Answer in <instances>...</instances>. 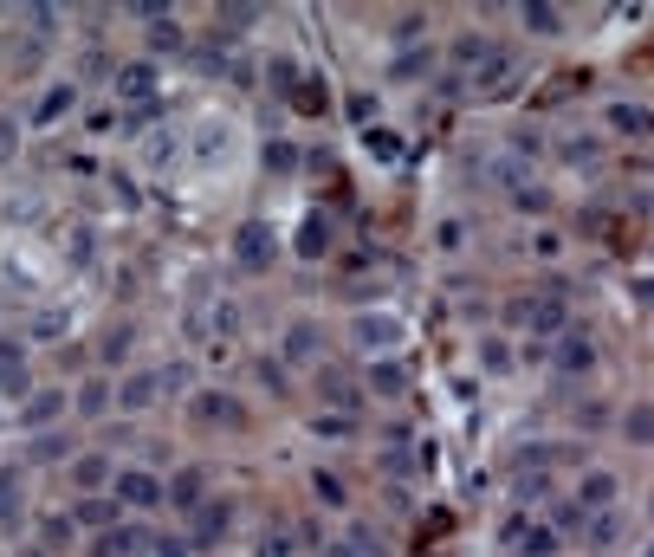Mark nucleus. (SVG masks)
<instances>
[{"instance_id":"nucleus-10","label":"nucleus","mask_w":654,"mask_h":557,"mask_svg":"<svg viewBox=\"0 0 654 557\" xmlns=\"http://www.w3.org/2000/svg\"><path fill=\"white\" fill-rule=\"evenodd\" d=\"M72 104H78V85H72V78H52V85L33 98V117H26V124H33V130L65 124V117H72Z\"/></svg>"},{"instance_id":"nucleus-37","label":"nucleus","mask_w":654,"mask_h":557,"mask_svg":"<svg viewBox=\"0 0 654 557\" xmlns=\"http://www.w3.org/2000/svg\"><path fill=\"white\" fill-rule=\"evenodd\" d=\"M311 434H324V441H350V434H357V421H350V415H331V409H324L318 421H311Z\"/></svg>"},{"instance_id":"nucleus-39","label":"nucleus","mask_w":654,"mask_h":557,"mask_svg":"<svg viewBox=\"0 0 654 557\" xmlns=\"http://www.w3.org/2000/svg\"><path fill=\"white\" fill-rule=\"evenodd\" d=\"M33 460H72V434H39Z\"/></svg>"},{"instance_id":"nucleus-42","label":"nucleus","mask_w":654,"mask_h":557,"mask_svg":"<svg viewBox=\"0 0 654 557\" xmlns=\"http://www.w3.org/2000/svg\"><path fill=\"white\" fill-rule=\"evenodd\" d=\"M260 383L272 389V396H285V389H292V383H285V363H279V357H260Z\"/></svg>"},{"instance_id":"nucleus-20","label":"nucleus","mask_w":654,"mask_h":557,"mask_svg":"<svg viewBox=\"0 0 654 557\" xmlns=\"http://www.w3.org/2000/svg\"><path fill=\"white\" fill-rule=\"evenodd\" d=\"M622 525H629V519H622V506L590 512V525H583V545H590V551H616V545H622Z\"/></svg>"},{"instance_id":"nucleus-45","label":"nucleus","mask_w":654,"mask_h":557,"mask_svg":"<svg viewBox=\"0 0 654 557\" xmlns=\"http://www.w3.org/2000/svg\"><path fill=\"white\" fill-rule=\"evenodd\" d=\"M434 240H441V247H447V253H454V247H460V240H467V227H460V221H441V227H434Z\"/></svg>"},{"instance_id":"nucleus-2","label":"nucleus","mask_w":654,"mask_h":557,"mask_svg":"<svg viewBox=\"0 0 654 557\" xmlns=\"http://www.w3.org/2000/svg\"><path fill=\"white\" fill-rule=\"evenodd\" d=\"M234 519H240V506L227 493H208L195 512H188V545L195 551H221L227 538H234Z\"/></svg>"},{"instance_id":"nucleus-17","label":"nucleus","mask_w":654,"mask_h":557,"mask_svg":"<svg viewBox=\"0 0 654 557\" xmlns=\"http://www.w3.org/2000/svg\"><path fill=\"white\" fill-rule=\"evenodd\" d=\"M156 396H162V376L156 370H130L124 383H117V409H124V415H143Z\"/></svg>"},{"instance_id":"nucleus-4","label":"nucleus","mask_w":654,"mask_h":557,"mask_svg":"<svg viewBox=\"0 0 654 557\" xmlns=\"http://www.w3.org/2000/svg\"><path fill=\"white\" fill-rule=\"evenodd\" d=\"M111 91L130 104V111H149V104H156V91H162L156 59H124V65L111 72Z\"/></svg>"},{"instance_id":"nucleus-6","label":"nucleus","mask_w":654,"mask_h":557,"mask_svg":"<svg viewBox=\"0 0 654 557\" xmlns=\"http://www.w3.org/2000/svg\"><path fill=\"white\" fill-rule=\"evenodd\" d=\"M311 389L324 396V409H331V415H357V409H363V376L337 370V363H318V376H311Z\"/></svg>"},{"instance_id":"nucleus-30","label":"nucleus","mask_w":654,"mask_h":557,"mask_svg":"<svg viewBox=\"0 0 654 557\" xmlns=\"http://www.w3.org/2000/svg\"><path fill=\"white\" fill-rule=\"evenodd\" d=\"M344 117H350L357 130H376V117H383V104H376V91H350V98H344Z\"/></svg>"},{"instance_id":"nucleus-33","label":"nucleus","mask_w":654,"mask_h":557,"mask_svg":"<svg viewBox=\"0 0 654 557\" xmlns=\"http://www.w3.org/2000/svg\"><path fill=\"white\" fill-rule=\"evenodd\" d=\"M130 344H136V331H130V324H117V331H111V337H104V344H98V357H104V370H117V363H124V357H130Z\"/></svg>"},{"instance_id":"nucleus-12","label":"nucleus","mask_w":654,"mask_h":557,"mask_svg":"<svg viewBox=\"0 0 654 557\" xmlns=\"http://www.w3.org/2000/svg\"><path fill=\"white\" fill-rule=\"evenodd\" d=\"M363 396H408V370H402V357H376V363H363Z\"/></svg>"},{"instance_id":"nucleus-40","label":"nucleus","mask_w":654,"mask_h":557,"mask_svg":"<svg viewBox=\"0 0 654 557\" xmlns=\"http://www.w3.org/2000/svg\"><path fill=\"white\" fill-rule=\"evenodd\" d=\"M253 557H292V538H285L279 525H272L266 538H253Z\"/></svg>"},{"instance_id":"nucleus-7","label":"nucleus","mask_w":654,"mask_h":557,"mask_svg":"<svg viewBox=\"0 0 654 557\" xmlns=\"http://www.w3.org/2000/svg\"><path fill=\"white\" fill-rule=\"evenodd\" d=\"M596 363H603V350H596V337L583 331V324H570V331L557 337V376H564V383H583V376H590Z\"/></svg>"},{"instance_id":"nucleus-8","label":"nucleus","mask_w":654,"mask_h":557,"mask_svg":"<svg viewBox=\"0 0 654 557\" xmlns=\"http://www.w3.org/2000/svg\"><path fill=\"white\" fill-rule=\"evenodd\" d=\"M350 337H357V350H370V363H376V357H395L402 324H395V311H363V318L350 324Z\"/></svg>"},{"instance_id":"nucleus-35","label":"nucleus","mask_w":654,"mask_h":557,"mask_svg":"<svg viewBox=\"0 0 654 557\" xmlns=\"http://www.w3.org/2000/svg\"><path fill=\"white\" fill-rule=\"evenodd\" d=\"M298 78H305V72H298L285 52H279V59H266V85H272V91H298Z\"/></svg>"},{"instance_id":"nucleus-23","label":"nucleus","mask_w":654,"mask_h":557,"mask_svg":"<svg viewBox=\"0 0 654 557\" xmlns=\"http://www.w3.org/2000/svg\"><path fill=\"white\" fill-rule=\"evenodd\" d=\"M395 78H402V85L434 78V46H402V52H395Z\"/></svg>"},{"instance_id":"nucleus-25","label":"nucleus","mask_w":654,"mask_h":557,"mask_svg":"<svg viewBox=\"0 0 654 557\" xmlns=\"http://www.w3.org/2000/svg\"><path fill=\"white\" fill-rule=\"evenodd\" d=\"M292 104H298V111H305V117H331V85H324L318 72H311V78H298Z\"/></svg>"},{"instance_id":"nucleus-3","label":"nucleus","mask_w":654,"mask_h":557,"mask_svg":"<svg viewBox=\"0 0 654 557\" xmlns=\"http://www.w3.org/2000/svg\"><path fill=\"white\" fill-rule=\"evenodd\" d=\"M111 499L124 512H162L169 506V486H162V473H149V467H117Z\"/></svg>"},{"instance_id":"nucleus-29","label":"nucleus","mask_w":654,"mask_h":557,"mask_svg":"<svg viewBox=\"0 0 654 557\" xmlns=\"http://www.w3.org/2000/svg\"><path fill=\"white\" fill-rule=\"evenodd\" d=\"M583 525H590V512H583L577 499H557L551 506V532L557 538H583Z\"/></svg>"},{"instance_id":"nucleus-16","label":"nucleus","mask_w":654,"mask_h":557,"mask_svg":"<svg viewBox=\"0 0 654 557\" xmlns=\"http://www.w3.org/2000/svg\"><path fill=\"white\" fill-rule=\"evenodd\" d=\"M111 480H117V460H111V454H72V486H78V499L104 493Z\"/></svg>"},{"instance_id":"nucleus-26","label":"nucleus","mask_w":654,"mask_h":557,"mask_svg":"<svg viewBox=\"0 0 654 557\" xmlns=\"http://www.w3.org/2000/svg\"><path fill=\"white\" fill-rule=\"evenodd\" d=\"M298 253H305V260H324V253H331V221H324V214H305V227H298Z\"/></svg>"},{"instance_id":"nucleus-9","label":"nucleus","mask_w":654,"mask_h":557,"mask_svg":"<svg viewBox=\"0 0 654 557\" xmlns=\"http://www.w3.org/2000/svg\"><path fill=\"white\" fill-rule=\"evenodd\" d=\"M65 415H72V396H65V389H33V396L20 402V428H33V434H52Z\"/></svg>"},{"instance_id":"nucleus-28","label":"nucleus","mask_w":654,"mask_h":557,"mask_svg":"<svg viewBox=\"0 0 654 557\" xmlns=\"http://www.w3.org/2000/svg\"><path fill=\"white\" fill-rule=\"evenodd\" d=\"M447 52H454V65H460V72L473 78V72H480V59L493 52V39H486V33H460V39H454Z\"/></svg>"},{"instance_id":"nucleus-1","label":"nucleus","mask_w":654,"mask_h":557,"mask_svg":"<svg viewBox=\"0 0 654 557\" xmlns=\"http://www.w3.org/2000/svg\"><path fill=\"white\" fill-rule=\"evenodd\" d=\"M247 421H253V409L234 389H195L188 396V428H201V434H240Z\"/></svg>"},{"instance_id":"nucleus-49","label":"nucleus","mask_w":654,"mask_h":557,"mask_svg":"<svg viewBox=\"0 0 654 557\" xmlns=\"http://www.w3.org/2000/svg\"><path fill=\"white\" fill-rule=\"evenodd\" d=\"M642 557H654V538H648V551H642Z\"/></svg>"},{"instance_id":"nucleus-50","label":"nucleus","mask_w":654,"mask_h":557,"mask_svg":"<svg viewBox=\"0 0 654 557\" xmlns=\"http://www.w3.org/2000/svg\"><path fill=\"white\" fill-rule=\"evenodd\" d=\"M26 557H46V551H26Z\"/></svg>"},{"instance_id":"nucleus-47","label":"nucleus","mask_w":654,"mask_h":557,"mask_svg":"<svg viewBox=\"0 0 654 557\" xmlns=\"http://www.w3.org/2000/svg\"><path fill=\"white\" fill-rule=\"evenodd\" d=\"M635 298H642V305H654V279H642V285H635Z\"/></svg>"},{"instance_id":"nucleus-34","label":"nucleus","mask_w":654,"mask_h":557,"mask_svg":"<svg viewBox=\"0 0 654 557\" xmlns=\"http://www.w3.org/2000/svg\"><path fill=\"white\" fill-rule=\"evenodd\" d=\"M480 363H486V376H506L512 370V344L506 337H480Z\"/></svg>"},{"instance_id":"nucleus-38","label":"nucleus","mask_w":654,"mask_h":557,"mask_svg":"<svg viewBox=\"0 0 654 557\" xmlns=\"http://www.w3.org/2000/svg\"><path fill=\"white\" fill-rule=\"evenodd\" d=\"M65 545H72V512H65V519H46V532H39V551H65Z\"/></svg>"},{"instance_id":"nucleus-21","label":"nucleus","mask_w":654,"mask_h":557,"mask_svg":"<svg viewBox=\"0 0 654 557\" xmlns=\"http://www.w3.org/2000/svg\"><path fill=\"white\" fill-rule=\"evenodd\" d=\"M298 162H305V149H298L292 137H266V143H260V169H266V175H292Z\"/></svg>"},{"instance_id":"nucleus-19","label":"nucleus","mask_w":654,"mask_h":557,"mask_svg":"<svg viewBox=\"0 0 654 557\" xmlns=\"http://www.w3.org/2000/svg\"><path fill=\"white\" fill-rule=\"evenodd\" d=\"M577 506H583V512H609V506H616V473H609V467H590V473L577 480Z\"/></svg>"},{"instance_id":"nucleus-22","label":"nucleus","mask_w":654,"mask_h":557,"mask_svg":"<svg viewBox=\"0 0 654 557\" xmlns=\"http://www.w3.org/2000/svg\"><path fill=\"white\" fill-rule=\"evenodd\" d=\"M616 428H622V441H629V447H654V402H629Z\"/></svg>"},{"instance_id":"nucleus-5","label":"nucleus","mask_w":654,"mask_h":557,"mask_svg":"<svg viewBox=\"0 0 654 557\" xmlns=\"http://www.w3.org/2000/svg\"><path fill=\"white\" fill-rule=\"evenodd\" d=\"M272 253H279V240H272V227L260 221V214H247V221L234 227V266L240 273H266Z\"/></svg>"},{"instance_id":"nucleus-46","label":"nucleus","mask_w":654,"mask_h":557,"mask_svg":"<svg viewBox=\"0 0 654 557\" xmlns=\"http://www.w3.org/2000/svg\"><path fill=\"white\" fill-rule=\"evenodd\" d=\"M13 143H20V130H13V124H0V156H13Z\"/></svg>"},{"instance_id":"nucleus-15","label":"nucleus","mask_w":654,"mask_h":557,"mask_svg":"<svg viewBox=\"0 0 654 557\" xmlns=\"http://www.w3.org/2000/svg\"><path fill=\"white\" fill-rule=\"evenodd\" d=\"M318 350H324V331H318L311 318H292V324H285V344H279V363H285V370H292V363H311Z\"/></svg>"},{"instance_id":"nucleus-48","label":"nucleus","mask_w":654,"mask_h":557,"mask_svg":"<svg viewBox=\"0 0 654 557\" xmlns=\"http://www.w3.org/2000/svg\"><path fill=\"white\" fill-rule=\"evenodd\" d=\"M648 525H654V493H648Z\"/></svg>"},{"instance_id":"nucleus-14","label":"nucleus","mask_w":654,"mask_h":557,"mask_svg":"<svg viewBox=\"0 0 654 557\" xmlns=\"http://www.w3.org/2000/svg\"><path fill=\"white\" fill-rule=\"evenodd\" d=\"M162 486H169V506L175 512H195L201 499H208V467L188 460V467H175V480H162Z\"/></svg>"},{"instance_id":"nucleus-36","label":"nucleus","mask_w":654,"mask_h":557,"mask_svg":"<svg viewBox=\"0 0 654 557\" xmlns=\"http://www.w3.org/2000/svg\"><path fill=\"white\" fill-rule=\"evenodd\" d=\"M20 506H26V499H20V473L7 467V473H0V519L13 525V519H20Z\"/></svg>"},{"instance_id":"nucleus-13","label":"nucleus","mask_w":654,"mask_h":557,"mask_svg":"<svg viewBox=\"0 0 654 557\" xmlns=\"http://www.w3.org/2000/svg\"><path fill=\"white\" fill-rule=\"evenodd\" d=\"M104 409H117V383L111 376H85V383H78V396H72V421H98Z\"/></svg>"},{"instance_id":"nucleus-43","label":"nucleus","mask_w":654,"mask_h":557,"mask_svg":"<svg viewBox=\"0 0 654 557\" xmlns=\"http://www.w3.org/2000/svg\"><path fill=\"white\" fill-rule=\"evenodd\" d=\"M85 130H91V137H104V130H117V104H91Z\"/></svg>"},{"instance_id":"nucleus-31","label":"nucleus","mask_w":654,"mask_h":557,"mask_svg":"<svg viewBox=\"0 0 654 557\" xmlns=\"http://www.w3.org/2000/svg\"><path fill=\"white\" fill-rule=\"evenodd\" d=\"M519 20H525V33H538V39H551V33H564V20H557L544 0H531V7H519Z\"/></svg>"},{"instance_id":"nucleus-27","label":"nucleus","mask_w":654,"mask_h":557,"mask_svg":"<svg viewBox=\"0 0 654 557\" xmlns=\"http://www.w3.org/2000/svg\"><path fill=\"white\" fill-rule=\"evenodd\" d=\"M609 130H616V137H648L654 117L642 111V104H609Z\"/></svg>"},{"instance_id":"nucleus-32","label":"nucleus","mask_w":654,"mask_h":557,"mask_svg":"<svg viewBox=\"0 0 654 557\" xmlns=\"http://www.w3.org/2000/svg\"><path fill=\"white\" fill-rule=\"evenodd\" d=\"M376 467H383L389 480H415V447H383V454H376Z\"/></svg>"},{"instance_id":"nucleus-44","label":"nucleus","mask_w":654,"mask_h":557,"mask_svg":"<svg viewBox=\"0 0 654 557\" xmlns=\"http://www.w3.org/2000/svg\"><path fill=\"white\" fill-rule=\"evenodd\" d=\"M311 486H318V499H324V506H344V486H337V480H331V473H324V467L311 473Z\"/></svg>"},{"instance_id":"nucleus-24","label":"nucleus","mask_w":654,"mask_h":557,"mask_svg":"<svg viewBox=\"0 0 654 557\" xmlns=\"http://www.w3.org/2000/svg\"><path fill=\"white\" fill-rule=\"evenodd\" d=\"M557 156H564L570 169H596V162H603V143H596L590 130H577V137H557Z\"/></svg>"},{"instance_id":"nucleus-11","label":"nucleus","mask_w":654,"mask_h":557,"mask_svg":"<svg viewBox=\"0 0 654 557\" xmlns=\"http://www.w3.org/2000/svg\"><path fill=\"white\" fill-rule=\"evenodd\" d=\"M130 519V512L124 506H117V499L111 493H91V499H78V506H72V525H85V532L91 538H104V532H117V525H124Z\"/></svg>"},{"instance_id":"nucleus-41","label":"nucleus","mask_w":654,"mask_h":557,"mask_svg":"<svg viewBox=\"0 0 654 557\" xmlns=\"http://www.w3.org/2000/svg\"><path fill=\"white\" fill-rule=\"evenodd\" d=\"M603 415H609L603 402H577V428H583V434H603V428H609Z\"/></svg>"},{"instance_id":"nucleus-18","label":"nucleus","mask_w":654,"mask_h":557,"mask_svg":"<svg viewBox=\"0 0 654 557\" xmlns=\"http://www.w3.org/2000/svg\"><path fill=\"white\" fill-rule=\"evenodd\" d=\"M149 551V532L143 525H117V532H104V538H91V557H143Z\"/></svg>"}]
</instances>
